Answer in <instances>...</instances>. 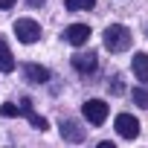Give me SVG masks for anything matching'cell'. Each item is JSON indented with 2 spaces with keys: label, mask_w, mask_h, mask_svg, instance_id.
I'll use <instances>...</instances> for the list:
<instances>
[{
  "label": "cell",
  "mask_w": 148,
  "mask_h": 148,
  "mask_svg": "<svg viewBox=\"0 0 148 148\" xmlns=\"http://www.w3.org/2000/svg\"><path fill=\"white\" fill-rule=\"evenodd\" d=\"M108 87H110V93H116V96H119V93H125V84H122V76H113Z\"/></svg>",
  "instance_id": "14"
},
{
  "label": "cell",
  "mask_w": 148,
  "mask_h": 148,
  "mask_svg": "<svg viewBox=\"0 0 148 148\" xmlns=\"http://www.w3.org/2000/svg\"><path fill=\"white\" fill-rule=\"evenodd\" d=\"M113 125H116V134H119L122 139H134V136L139 134V119H134L131 113H119Z\"/></svg>",
  "instance_id": "4"
},
{
  "label": "cell",
  "mask_w": 148,
  "mask_h": 148,
  "mask_svg": "<svg viewBox=\"0 0 148 148\" xmlns=\"http://www.w3.org/2000/svg\"><path fill=\"white\" fill-rule=\"evenodd\" d=\"M23 116H26V119L32 122V128H38V131H47V119H44V116H38L35 110H26Z\"/></svg>",
  "instance_id": "13"
},
{
  "label": "cell",
  "mask_w": 148,
  "mask_h": 148,
  "mask_svg": "<svg viewBox=\"0 0 148 148\" xmlns=\"http://www.w3.org/2000/svg\"><path fill=\"white\" fill-rule=\"evenodd\" d=\"M15 6V0H0V9H12Z\"/></svg>",
  "instance_id": "16"
},
{
  "label": "cell",
  "mask_w": 148,
  "mask_h": 148,
  "mask_svg": "<svg viewBox=\"0 0 148 148\" xmlns=\"http://www.w3.org/2000/svg\"><path fill=\"white\" fill-rule=\"evenodd\" d=\"M0 113H3V116H9V119H12V116H21V113H18V105H15V102L3 105V108H0Z\"/></svg>",
  "instance_id": "15"
},
{
  "label": "cell",
  "mask_w": 148,
  "mask_h": 148,
  "mask_svg": "<svg viewBox=\"0 0 148 148\" xmlns=\"http://www.w3.org/2000/svg\"><path fill=\"white\" fill-rule=\"evenodd\" d=\"M26 3H29V6H44L47 0H26Z\"/></svg>",
  "instance_id": "17"
},
{
  "label": "cell",
  "mask_w": 148,
  "mask_h": 148,
  "mask_svg": "<svg viewBox=\"0 0 148 148\" xmlns=\"http://www.w3.org/2000/svg\"><path fill=\"white\" fill-rule=\"evenodd\" d=\"M134 105H139V108H148V87H134Z\"/></svg>",
  "instance_id": "12"
},
{
  "label": "cell",
  "mask_w": 148,
  "mask_h": 148,
  "mask_svg": "<svg viewBox=\"0 0 148 148\" xmlns=\"http://www.w3.org/2000/svg\"><path fill=\"white\" fill-rule=\"evenodd\" d=\"M61 136H64L67 142H82V139L87 136V131H84L76 119H61Z\"/></svg>",
  "instance_id": "6"
},
{
  "label": "cell",
  "mask_w": 148,
  "mask_h": 148,
  "mask_svg": "<svg viewBox=\"0 0 148 148\" xmlns=\"http://www.w3.org/2000/svg\"><path fill=\"white\" fill-rule=\"evenodd\" d=\"M82 110H84V116H87L90 125H102V122L108 119V105H105L102 99H87Z\"/></svg>",
  "instance_id": "3"
},
{
  "label": "cell",
  "mask_w": 148,
  "mask_h": 148,
  "mask_svg": "<svg viewBox=\"0 0 148 148\" xmlns=\"http://www.w3.org/2000/svg\"><path fill=\"white\" fill-rule=\"evenodd\" d=\"M87 38H90V29H87L84 23H73V26H67V29H64V41H67V44H73V47H84V44H87Z\"/></svg>",
  "instance_id": "5"
},
{
  "label": "cell",
  "mask_w": 148,
  "mask_h": 148,
  "mask_svg": "<svg viewBox=\"0 0 148 148\" xmlns=\"http://www.w3.org/2000/svg\"><path fill=\"white\" fill-rule=\"evenodd\" d=\"M0 70L3 73H12L15 70V58H12V49L6 47V41L0 38Z\"/></svg>",
  "instance_id": "10"
},
{
  "label": "cell",
  "mask_w": 148,
  "mask_h": 148,
  "mask_svg": "<svg viewBox=\"0 0 148 148\" xmlns=\"http://www.w3.org/2000/svg\"><path fill=\"white\" fill-rule=\"evenodd\" d=\"M99 64L96 52H76L73 55V67H76V73H82V76H87V73H93Z\"/></svg>",
  "instance_id": "7"
},
{
  "label": "cell",
  "mask_w": 148,
  "mask_h": 148,
  "mask_svg": "<svg viewBox=\"0 0 148 148\" xmlns=\"http://www.w3.org/2000/svg\"><path fill=\"white\" fill-rule=\"evenodd\" d=\"M23 76H26V82H32V84H47V82H49V70L41 67V64H23Z\"/></svg>",
  "instance_id": "8"
},
{
  "label": "cell",
  "mask_w": 148,
  "mask_h": 148,
  "mask_svg": "<svg viewBox=\"0 0 148 148\" xmlns=\"http://www.w3.org/2000/svg\"><path fill=\"white\" fill-rule=\"evenodd\" d=\"M96 6V0H67V9L70 12H87Z\"/></svg>",
  "instance_id": "11"
},
{
  "label": "cell",
  "mask_w": 148,
  "mask_h": 148,
  "mask_svg": "<svg viewBox=\"0 0 148 148\" xmlns=\"http://www.w3.org/2000/svg\"><path fill=\"white\" fill-rule=\"evenodd\" d=\"M15 35H18L21 44H35L41 38V26L29 18H21V21H15Z\"/></svg>",
  "instance_id": "2"
},
{
  "label": "cell",
  "mask_w": 148,
  "mask_h": 148,
  "mask_svg": "<svg viewBox=\"0 0 148 148\" xmlns=\"http://www.w3.org/2000/svg\"><path fill=\"white\" fill-rule=\"evenodd\" d=\"M134 73L139 82H148V52H136L134 55Z\"/></svg>",
  "instance_id": "9"
},
{
  "label": "cell",
  "mask_w": 148,
  "mask_h": 148,
  "mask_svg": "<svg viewBox=\"0 0 148 148\" xmlns=\"http://www.w3.org/2000/svg\"><path fill=\"white\" fill-rule=\"evenodd\" d=\"M131 29L128 26H122V23H110L108 29H105V47L110 49V52H125L128 47H131Z\"/></svg>",
  "instance_id": "1"
}]
</instances>
